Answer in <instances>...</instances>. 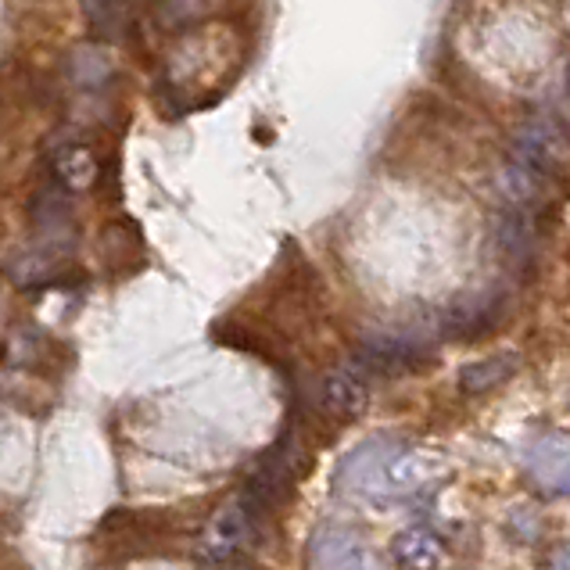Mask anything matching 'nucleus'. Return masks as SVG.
<instances>
[{
    "mask_svg": "<svg viewBox=\"0 0 570 570\" xmlns=\"http://www.w3.org/2000/svg\"><path fill=\"white\" fill-rule=\"evenodd\" d=\"M252 513L244 502H230L223 507L216 517L208 520V531H205V552L208 560L216 563H230L237 557V549L248 542V531H252Z\"/></svg>",
    "mask_w": 570,
    "mask_h": 570,
    "instance_id": "1",
    "label": "nucleus"
},
{
    "mask_svg": "<svg viewBox=\"0 0 570 570\" xmlns=\"http://www.w3.org/2000/svg\"><path fill=\"white\" fill-rule=\"evenodd\" d=\"M428 363L431 352L405 345V341H370V345L360 348V366L381 373V377H405V373H416Z\"/></svg>",
    "mask_w": 570,
    "mask_h": 570,
    "instance_id": "2",
    "label": "nucleus"
},
{
    "mask_svg": "<svg viewBox=\"0 0 570 570\" xmlns=\"http://www.w3.org/2000/svg\"><path fill=\"white\" fill-rule=\"evenodd\" d=\"M323 402L341 420H355L370 410V384L355 370H334L323 381Z\"/></svg>",
    "mask_w": 570,
    "mask_h": 570,
    "instance_id": "3",
    "label": "nucleus"
},
{
    "mask_svg": "<svg viewBox=\"0 0 570 570\" xmlns=\"http://www.w3.org/2000/svg\"><path fill=\"white\" fill-rule=\"evenodd\" d=\"M55 184L65 190H83L97 180V158L83 144H61L51 158Z\"/></svg>",
    "mask_w": 570,
    "mask_h": 570,
    "instance_id": "4",
    "label": "nucleus"
},
{
    "mask_svg": "<svg viewBox=\"0 0 570 570\" xmlns=\"http://www.w3.org/2000/svg\"><path fill=\"white\" fill-rule=\"evenodd\" d=\"M83 11L94 37L108 43H119L129 32V26H134L129 0H83Z\"/></svg>",
    "mask_w": 570,
    "mask_h": 570,
    "instance_id": "5",
    "label": "nucleus"
},
{
    "mask_svg": "<svg viewBox=\"0 0 570 570\" xmlns=\"http://www.w3.org/2000/svg\"><path fill=\"white\" fill-rule=\"evenodd\" d=\"M517 373V355H492V360L470 363L460 370V391L463 395H481V391L510 381Z\"/></svg>",
    "mask_w": 570,
    "mask_h": 570,
    "instance_id": "6",
    "label": "nucleus"
},
{
    "mask_svg": "<svg viewBox=\"0 0 570 570\" xmlns=\"http://www.w3.org/2000/svg\"><path fill=\"white\" fill-rule=\"evenodd\" d=\"M29 216L43 234H61L72 223V205L65 198V187H43L29 205Z\"/></svg>",
    "mask_w": 570,
    "mask_h": 570,
    "instance_id": "7",
    "label": "nucleus"
},
{
    "mask_svg": "<svg viewBox=\"0 0 570 570\" xmlns=\"http://www.w3.org/2000/svg\"><path fill=\"white\" fill-rule=\"evenodd\" d=\"M395 560L402 570H431L442 560V546L428 531H405L395 539Z\"/></svg>",
    "mask_w": 570,
    "mask_h": 570,
    "instance_id": "8",
    "label": "nucleus"
},
{
    "mask_svg": "<svg viewBox=\"0 0 570 570\" xmlns=\"http://www.w3.org/2000/svg\"><path fill=\"white\" fill-rule=\"evenodd\" d=\"M198 4L202 0H161V14H166V22H184L198 11Z\"/></svg>",
    "mask_w": 570,
    "mask_h": 570,
    "instance_id": "9",
    "label": "nucleus"
},
{
    "mask_svg": "<svg viewBox=\"0 0 570 570\" xmlns=\"http://www.w3.org/2000/svg\"><path fill=\"white\" fill-rule=\"evenodd\" d=\"M226 570H255L252 563H240V560H230V567H226Z\"/></svg>",
    "mask_w": 570,
    "mask_h": 570,
    "instance_id": "10",
    "label": "nucleus"
}]
</instances>
